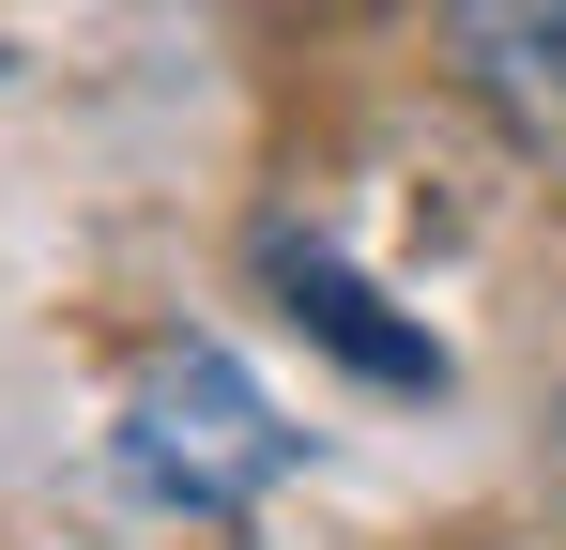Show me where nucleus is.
<instances>
[{"instance_id": "obj_1", "label": "nucleus", "mask_w": 566, "mask_h": 550, "mask_svg": "<svg viewBox=\"0 0 566 550\" xmlns=\"http://www.w3.org/2000/svg\"><path fill=\"white\" fill-rule=\"evenodd\" d=\"M123 458H138V489H169V505H245L291 458V429L261 413V382L230 352H154L138 413H123Z\"/></svg>"}, {"instance_id": "obj_3", "label": "nucleus", "mask_w": 566, "mask_h": 550, "mask_svg": "<svg viewBox=\"0 0 566 550\" xmlns=\"http://www.w3.org/2000/svg\"><path fill=\"white\" fill-rule=\"evenodd\" d=\"M276 275H291V321H306V337H337V352L368 367V382H398V398H429V382H444V352H429V337H398V321H382V290H368V275H337V261H306V245H291V230H276Z\"/></svg>"}, {"instance_id": "obj_2", "label": "nucleus", "mask_w": 566, "mask_h": 550, "mask_svg": "<svg viewBox=\"0 0 566 550\" xmlns=\"http://www.w3.org/2000/svg\"><path fill=\"white\" fill-rule=\"evenodd\" d=\"M444 31H460L474 107L521 154H566V0H444Z\"/></svg>"}]
</instances>
